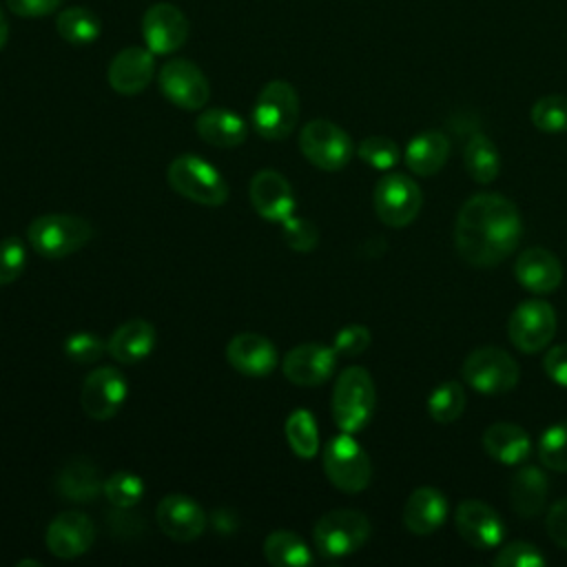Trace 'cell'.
<instances>
[{
  "mask_svg": "<svg viewBox=\"0 0 567 567\" xmlns=\"http://www.w3.org/2000/svg\"><path fill=\"white\" fill-rule=\"evenodd\" d=\"M523 221L512 199L498 193H478L463 202L454 221L458 257L474 268L505 261L518 246Z\"/></svg>",
  "mask_w": 567,
  "mask_h": 567,
  "instance_id": "obj_1",
  "label": "cell"
},
{
  "mask_svg": "<svg viewBox=\"0 0 567 567\" xmlns=\"http://www.w3.org/2000/svg\"><path fill=\"white\" fill-rule=\"evenodd\" d=\"M93 237V226L78 215L47 213L27 226L29 246L47 259H62L82 250Z\"/></svg>",
  "mask_w": 567,
  "mask_h": 567,
  "instance_id": "obj_2",
  "label": "cell"
},
{
  "mask_svg": "<svg viewBox=\"0 0 567 567\" xmlns=\"http://www.w3.org/2000/svg\"><path fill=\"white\" fill-rule=\"evenodd\" d=\"M377 392L370 372L361 365L346 368L332 390V419L341 432H361L374 414Z\"/></svg>",
  "mask_w": 567,
  "mask_h": 567,
  "instance_id": "obj_3",
  "label": "cell"
},
{
  "mask_svg": "<svg viewBox=\"0 0 567 567\" xmlns=\"http://www.w3.org/2000/svg\"><path fill=\"white\" fill-rule=\"evenodd\" d=\"M168 186L202 206H221L228 199V184L221 173L195 153L177 155L166 168Z\"/></svg>",
  "mask_w": 567,
  "mask_h": 567,
  "instance_id": "obj_4",
  "label": "cell"
},
{
  "mask_svg": "<svg viewBox=\"0 0 567 567\" xmlns=\"http://www.w3.org/2000/svg\"><path fill=\"white\" fill-rule=\"evenodd\" d=\"M299 120V95L286 80H270L252 106V126L264 140H286Z\"/></svg>",
  "mask_w": 567,
  "mask_h": 567,
  "instance_id": "obj_5",
  "label": "cell"
},
{
  "mask_svg": "<svg viewBox=\"0 0 567 567\" xmlns=\"http://www.w3.org/2000/svg\"><path fill=\"white\" fill-rule=\"evenodd\" d=\"M372 534L368 516L359 509H332L319 516L312 529L315 547L326 558L350 556L365 545Z\"/></svg>",
  "mask_w": 567,
  "mask_h": 567,
  "instance_id": "obj_6",
  "label": "cell"
},
{
  "mask_svg": "<svg viewBox=\"0 0 567 567\" xmlns=\"http://www.w3.org/2000/svg\"><path fill=\"white\" fill-rule=\"evenodd\" d=\"M323 472L337 489L357 494L370 485L372 463L354 436L341 432L332 436L323 447Z\"/></svg>",
  "mask_w": 567,
  "mask_h": 567,
  "instance_id": "obj_7",
  "label": "cell"
},
{
  "mask_svg": "<svg viewBox=\"0 0 567 567\" xmlns=\"http://www.w3.org/2000/svg\"><path fill=\"white\" fill-rule=\"evenodd\" d=\"M461 377L481 394H505L518 383V363L503 348L483 346L465 357Z\"/></svg>",
  "mask_w": 567,
  "mask_h": 567,
  "instance_id": "obj_8",
  "label": "cell"
},
{
  "mask_svg": "<svg viewBox=\"0 0 567 567\" xmlns=\"http://www.w3.org/2000/svg\"><path fill=\"white\" fill-rule=\"evenodd\" d=\"M377 217L390 228H403L412 224L423 206V193L419 184L403 173L383 175L372 193Z\"/></svg>",
  "mask_w": 567,
  "mask_h": 567,
  "instance_id": "obj_9",
  "label": "cell"
},
{
  "mask_svg": "<svg viewBox=\"0 0 567 567\" xmlns=\"http://www.w3.org/2000/svg\"><path fill=\"white\" fill-rule=\"evenodd\" d=\"M301 155L321 171H339L352 157L350 135L330 120H310L299 131Z\"/></svg>",
  "mask_w": 567,
  "mask_h": 567,
  "instance_id": "obj_10",
  "label": "cell"
},
{
  "mask_svg": "<svg viewBox=\"0 0 567 567\" xmlns=\"http://www.w3.org/2000/svg\"><path fill=\"white\" fill-rule=\"evenodd\" d=\"M128 396L126 377L113 365H100L91 370L80 388V405L93 421L113 419Z\"/></svg>",
  "mask_w": 567,
  "mask_h": 567,
  "instance_id": "obj_11",
  "label": "cell"
},
{
  "mask_svg": "<svg viewBox=\"0 0 567 567\" xmlns=\"http://www.w3.org/2000/svg\"><path fill=\"white\" fill-rule=\"evenodd\" d=\"M507 334L520 352H540L556 334V310L543 299L520 301L509 315Z\"/></svg>",
  "mask_w": 567,
  "mask_h": 567,
  "instance_id": "obj_12",
  "label": "cell"
},
{
  "mask_svg": "<svg viewBox=\"0 0 567 567\" xmlns=\"http://www.w3.org/2000/svg\"><path fill=\"white\" fill-rule=\"evenodd\" d=\"M159 91L168 102L184 111H199L210 97V86L202 69L184 58L168 60L157 75Z\"/></svg>",
  "mask_w": 567,
  "mask_h": 567,
  "instance_id": "obj_13",
  "label": "cell"
},
{
  "mask_svg": "<svg viewBox=\"0 0 567 567\" xmlns=\"http://www.w3.org/2000/svg\"><path fill=\"white\" fill-rule=\"evenodd\" d=\"M144 44L155 55H168L188 40V18L171 2H155L142 18Z\"/></svg>",
  "mask_w": 567,
  "mask_h": 567,
  "instance_id": "obj_14",
  "label": "cell"
},
{
  "mask_svg": "<svg viewBox=\"0 0 567 567\" xmlns=\"http://www.w3.org/2000/svg\"><path fill=\"white\" fill-rule=\"evenodd\" d=\"M337 368V352L323 343H299L290 348L281 361L284 377L301 388L326 383Z\"/></svg>",
  "mask_w": 567,
  "mask_h": 567,
  "instance_id": "obj_15",
  "label": "cell"
},
{
  "mask_svg": "<svg viewBox=\"0 0 567 567\" xmlns=\"http://www.w3.org/2000/svg\"><path fill=\"white\" fill-rule=\"evenodd\" d=\"M250 204L259 217L268 221H286L295 215V193L290 182L275 168H261L250 179Z\"/></svg>",
  "mask_w": 567,
  "mask_h": 567,
  "instance_id": "obj_16",
  "label": "cell"
},
{
  "mask_svg": "<svg viewBox=\"0 0 567 567\" xmlns=\"http://www.w3.org/2000/svg\"><path fill=\"white\" fill-rule=\"evenodd\" d=\"M95 540V525L86 514L62 512L44 532V545L55 558H78L91 549Z\"/></svg>",
  "mask_w": 567,
  "mask_h": 567,
  "instance_id": "obj_17",
  "label": "cell"
},
{
  "mask_svg": "<svg viewBox=\"0 0 567 567\" xmlns=\"http://www.w3.org/2000/svg\"><path fill=\"white\" fill-rule=\"evenodd\" d=\"M157 527L177 543H190L204 534L206 514L186 494H168L155 507Z\"/></svg>",
  "mask_w": 567,
  "mask_h": 567,
  "instance_id": "obj_18",
  "label": "cell"
},
{
  "mask_svg": "<svg viewBox=\"0 0 567 567\" xmlns=\"http://www.w3.org/2000/svg\"><path fill=\"white\" fill-rule=\"evenodd\" d=\"M458 536L474 549H494L501 545L505 527L501 516L483 501L467 498L454 512Z\"/></svg>",
  "mask_w": 567,
  "mask_h": 567,
  "instance_id": "obj_19",
  "label": "cell"
},
{
  "mask_svg": "<svg viewBox=\"0 0 567 567\" xmlns=\"http://www.w3.org/2000/svg\"><path fill=\"white\" fill-rule=\"evenodd\" d=\"M155 75V53L148 47H126L109 64L106 80L120 95L142 93Z\"/></svg>",
  "mask_w": 567,
  "mask_h": 567,
  "instance_id": "obj_20",
  "label": "cell"
},
{
  "mask_svg": "<svg viewBox=\"0 0 567 567\" xmlns=\"http://www.w3.org/2000/svg\"><path fill=\"white\" fill-rule=\"evenodd\" d=\"M228 363L246 377H268L277 368L275 343L257 332H239L226 346Z\"/></svg>",
  "mask_w": 567,
  "mask_h": 567,
  "instance_id": "obj_21",
  "label": "cell"
},
{
  "mask_svg": "<svg viewBox=\"0 0 567 567\" xmlns=\"http://www.w3.org/2000/svg\"><path fill=\"white\" fill-rule=\"evenodd\" d=\"M514 277L525 290L534 295H547L560 286L563 266L558 257L547 248L532 246L518 252L514 261Z\"/></svg>",
  "mask_w": 567,
  "mask_h": 567,
  "instance_id": "obj_22",
  "label": "cell"
},
{
  "mask_svg": "<svg viewBox=\"0 0 567 567\" xmlns=\"http://www.w3.org/2000/svg\"><path fill=\"white\" fill-rule=\"evenodd\" d=\"M104 478L100 467L86 456L69 458L55 474V492L73 503H91L102 494Z\"/></svg>",
  "mask_w": 567,
  "mask_h": 567,
  "instance_id": "obj_23",
  "label": "cell"
},
{
  "mask_svg": "<svg viewBox=\"0 0 567 567\" xmlns=\"http://www.w3.org/2000/svg\"><path fill=\"white\" fill-rule=\"evenodd\" d=\"M447 518L445 494L436 487H416L403 507V525L414 536L434 534Z\"/></svg>",
  "mask_w": 567,
  "mask_h": 567,
  "instance_id": "obj_24",
  "label": "cell"
},
{
  "mask_svg": "<svg viewBox=\"0 0 567 567\" xmlns=\"http://www.w3.org/2000/svg\"><path fill=\"white\" fill-rule=\"evenodd\" d=\"M153 348H155V328L151 321L140 317L117 326L106 341V352L124 365L144 361L153 352Z\"/></svg>",
  "mask_w": 567,
  "mask_h": 567,
  "instance_id": "obj_25",
  "label": "cell"
},
{
  "mask_svg": "<svg viewBox=\"0 0 567 567\" xmlns=\"http://www.w3.org/2000/svg\"><path fill=\"white\" fill-rule=\"evenodd\" d=\"M483 447L494 461L503 465H518L529 456L532 439L520 425L498 421L485 427Z\"/></svg>",
  "mask_w": 567,
  "mask_h": 567,
  "instance_id": "obj_26",
  "label": "cell"
},
{
  "mask_svg": "<svg viewBox=\"0 0 567 567\" xmlns=\"http://www.w3.org/2000/svg\"><path fill=\"white\" fill-rule=\"evenodd\" d=\"M195 128L204 142L219 148H235L248 137L246 122L228 109H204L195 120Z\"/></svg>",
  "mask_w": 567,
  "mask_h": 567,
  "instance_id": "obj_27",
  "label": "cell"
},
{
  "mask_svg": "<svg viewBox=\"0 0 567 567\" xmlns=\"http://www.w3.org/2000/svg\"><path fill=\"white\" fill-rule=\"evenodd\" d=\"M447 155H450L447 135L443 131H423L408 142L403 162L414 175L430 177L445 166Z\"/></svg>",
  "mask_w": 567,
  "mask_h": 567,
  "instance_id": "obj_28",
  "label": "cell"
},
{
  "mask_svg": "<svg viewBox=\"0 0 567 567\" xmlns=\"http://www.w3.org/2000/svg\"><path fill=\"white\" fill-rule=\"evenodd\" d=\"M547 492H549V483L543 470L534 465H525L514 474L509 485L512 507L516 509L518 516L534 518L536 514L543 512L547 503Z\"/></svg>",
  "mask_w": 567,
  "mask_h": 567,
  "instance_id": "obj_29",
  "label": "cell"
},
{
  "mask_svg": "<svg viewBox=\"0 0 567 567\" xmlns=\"http://www.w3.org/2000/svg\"><path fill=\"white\" fill-rule=\"evenodd\" d=\"M55 31L69 44L86 47L100 38L102 20L89 7H66L55 16Z\"/></svg>",
  "mask_w": 567,
  "mask_h": 567,
  "instance_id": "obj_30",
  "label": "cell"
},
{
  "mask_svg": "<svg viewBox=\"0 0 567 567\" xmlns=\"http://www.w3.org/2000/svg\"><path fill=\"white\" fill-rule=\"evenodd\" d=\"M264 556L275 567H303L312 563L310 547L290 529H275L264 540Z\"/></svg>",
  "mask_w": 567,
  "mask_h": 567,
  "instance_id": "obj_31",
  "label": "cell"
},
{
  "mask_svg": "<svg viewBox=\"0 0 567 567\" xmlns=\"http://www.w3.org/2000/svg\"><path fill=\"white\" fill-rule=\"evenodd\" d=\"M463 162H465V171L470 173V177L478 184L494 182L501 171L498 151H496L494 142L483 133H474L467 140L465 151H463Z\"/></svg>",
  "mask_w": 567,
  "mask_h": 567,
  "instance_id": "obj_32",
  "label": "cell"
},
{
  "mask_svg": "<svg viewBox=\"0 0 567 567\" xmlns=\"http://www.w3.org/2000/svg\"><path fill=\"white\" fill-rule=\"evenodd\" d=\"M284 434H286L290 450L299 458H312L319 452L317 421L308 410L299 408V410L290 412L286 419V425H284Z\"/></svg>",
  "mask_w": 567,
  "mask_h": 567,
  "instance_id": "obj_33",
  "label": "cell"
},
{
  "mask_svg": "<svg viewBox=\"0 0 567 567\" xmlns=\"http://www.w3.org/2000/svg\"><path fill=\"white\" fill-rule=\"evenodd\" d=\"M465 410V390L458 381L439 383L427 396V412L436 423H452Z\"/></svg>",
  "mask_w": 567,
  "mask_h": 567,
  "instance_id": "obj_34",
  "label": "cell"
},
{
  "mask_svg": "<svg viewBox=\"0 0 567 567\" xmlns=\"http://www.w3.org/2000/svg\"><path fill=\"white\" fill-rule=\"evenodd\" d=\"M529 120L543 133H567V95L551 93L538 97L529 111Z\"/></svg>",
  "mask_w": 567,
  "mask_h": 567,
  "instance_id": "obj_35",
  "label": "cell"
},
{
  "mask_svg": "<svg viewBox=\"0 0 567 567\" xmlns=\"http://www.w3.org/2000/svg\"><path fill=\"white\" fill-rule=\"evenodd\" d=\"M102 494L109 498V503L113 507L131 509L144 496V481L137 474H133V472L120 470V472H113L111 476L104 478Z\"/></svg>",
  "mask_w": 567,
  "mask_h": 567,
  "instance_id": "obj_36",
  "label": "cell"
},
{
  "mask_svg": "<svg viewBox=\"0 0 567 567\" xmlns=\"http://www.w3.org/2000/svg\"><path fill=\"white\" fill-rule=\"evenodd\" d=\"M538 458L554 472H567V421L547 427L538 441Z\"/></svg>",
  "mask_w": 567,
  "mask_h": 567,
  "instance_id": "obj_37",
  "label": "cell"
},
{
  "mask_svg": "<svg viewBox=\"0 0 567 567\" xmlns=\"http://www.w3.org/2000/svg\"><path fill=\"white\" fill-rule=\"evenodd\" d=\"M357 155L363 164H368L372 168H379V171H388V168L396 166V162L401 157V151H399L394 140L383 137V135H370V137L359 142Z\"/></svg>",
  "mask_w": 567,
  "mask_h": 567,
  "instance_id": "obj_38",
  "label": "cell"
},
{
  "mask_svg": "<svg viewBox=\"0 0 567 567\" xmlns=\"http://www.w3.org/2000/svg\"><path fill=\"white\" fill-rule=\"evenodd\" d=\"M281 237L288 248L297 252H310L319 244V228L310 219L290 215L286 221H281Z\"/></svg>",
  "mask_w": 567,
  "mask_h": 567,
  "instance_id": "obj_39",
  "label": "cell"
},
{
  "mask_svg": "<svg viewBox=\"0 0 567 567\" xmlns=\"http://www.w3.org/2000/svg\"><path fill=\"white\" fill-rule=\"evenodd\" d=\"M27 266V246L20 237L0 239V286L13 284Z\"/></svg>",
  "mask_w": 567,
  "mask_h": 567,
  "instance_id": "obj_40",
  "label": "cell"
},
{
  "mask_svg": "<svg viewBox=\"0 0 567 567\" xmlns=\"http://www.w3.org/2000/svg\"><path fill=\"white\" fill-rule=\"evenodd\" d=\"M64 354L75 361V363H95L97 359L104 357L106 352V343L93 334V332H73L64 339V346H62Z\"/></svg>",
  "mask_w": 567,
  "mask_h": 567,
  "instance_id": "obj_41",
  "label": "cell"
},
{
  "mask_svg": "<svg viewBox=\"0 0 567 567\" xmlns=\"http://www.w3.org/2000/svg\"><path fill=\"white\" fill-rule=\"evenodd\" d=\"M545 563L547 558L543 551L525 540H514L501 547V551L494 556L496 567H543Z\"/></svg>",
  "mask_w": 567,
  "mask_h": 567,
  "instance_id": "obj_42",
  "label": "cell"
},
{
  "mask_svg": "<svg viewBox=\"0 0 567 567\" xmlns=\"http://www.w3.org/2000/svg\"><path fill=\"white\" fill-rule=\"evenodd\" d=\"M372 341V334L365 326L361 323H350L346 328H341L337 334H334V341H332V348L337 354L341 357H357L361 352L368 350Z\"/></svg>",
  "mask_w": 567,
  "mask_h": 567,
  "instance_id": "obj_43",
  "label": "cell"
},
{
  "mask_svg": "<svg viewBox=\"0 0 567 567\" xmlns=\"http://www.w3.org/2000/svg\"><path fill=\"white\" fill-rule=\"evenodd\" d=\"M545 525L549 538L563 549H567V498H560L549 507Z\"/></svg>",
  "mask_w": 567,
  "mask_h": 567,
  "instance_id": "obj_44",
  "label": "cell"
},
{
  "mask_svg": "<svg viewBox=\"0 0 567 567\" xmlns=\"http://www.w3.org/2000/svg\"><path fill=\"white\" fill-rule=\"evenodd\" d=\"M543 368L554 383L567 388V343L549 348L543 357Z\"/></svg>",
  "mask_w": 567,
  "mask_h": 567,
  "instance_id": "obj_45",
  "label": "cell"
},
{
  "mask_svg": "<svg viewBox=\"0 0 567 567\" xmlns=\"http://www.w3.org/2000/svg\"><path fill=\"white\" fill-rule=\"evenodd\" d=\"M62 0H7V7L11 13L20 18H42L53 13Z\"/></svg>",
  "mask_w": 567,
  "mask_h": 567,
  "instance_id": "obj_46",
  "label": "cell"
},
{
  "mask_svg": "<svg viewBox=\"0 0 567 567\" xmlns=\"http://www.w3.org/2000/svg\"><path fill=\"white\" fill-rule=\"evenodd\" d=\"M7 40H9V22H7V18H4V11L0 9V51L4 49Z\"/></svg>",
  "mask_w": 567,
  "mask_h": 567,
  "instance_id": "obj_47",
  "label": "cell"
}]
</instances>
